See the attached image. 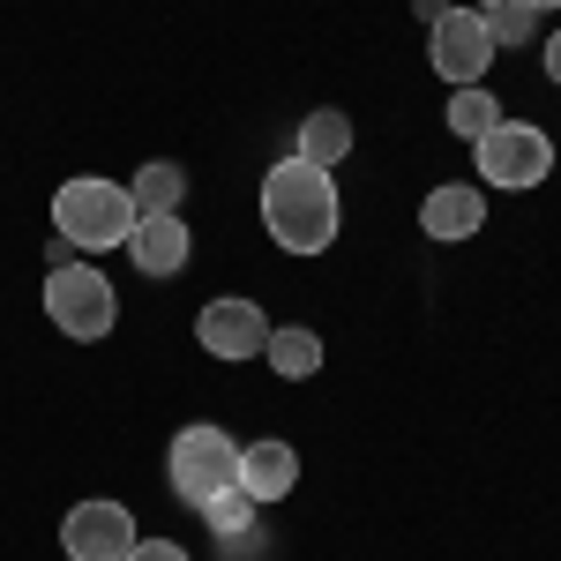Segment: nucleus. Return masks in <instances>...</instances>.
Returning a JSON list of instances; mask_svg holds the SVG:
<instances>
[{"label":"nucleus","instance_id":"20e7f679","mask_svg":"<svg viewBox=\"0 0 561 561\" xmlns=\"http://www.w3.org/2000/svg\"><path fill=\"white\" fill-rule=\"evenodd\" d=\"M165 465H173V494L180 502H210L217 486L240 479V449H232L225 427H180L173 449H165Z\"/></svg>","mask_w":561,"mask_h":561},{"label":"nucleus","instance_id":"412c9836","mask_svg":"<svg viewBox=\"0 0 561 561\" xmlns=\"http://www.w3.org/2000/svg\"><path fill=\"white\" fill-rule=\"evenodd\" d=\"M531 8H561V0H531Z\"/></svg>","mask_w":561,"mask_h":561},{"label":"nucleus","instance_id":"9d476101","mask_svg":"<svg viewBox=\"0 0 561 561\" xmlns=\"http://www.w3.org/2000/svg\"><path fill=\"white\" fill-rule=\"evenodd\" d=\"M240 486H248L255 502H285V494L300 486L293 442H248V449H240Z\"/></svg>","mask_w":561,"mask_h":561},{"label":"nucleus","instance_id":"39448f33","mask_svg":"<svg viewBox=\"0 0 561 561\" xmlns=\"http://www.w3.org/2000/svg\"><path fill=\"white\" fill-rule=\"evenodd\" d=\"M547 173H554V142L539 128L494 121V128L479 135V180H486V187H539Z\"/></svg>","mask_w":561,"mask_h":561},{"label":"nucleus","instance_id":"f257e3e1","mask_svg":"<svg viewBox=\"0 0 561 561\" xmlns=\"http://www.w3.org/2000/svg\"><path fill=\"white\" fill-rule=\"evenodd\" d=\"M262 225H270V240L285 255H322L337 240V187H330V173L307 165V158L270 165L262 173Z\"/></svg>","mask_w":561,"mask_h":561},{"label":"nucleus","instance_id":"4468645a","mask_svg":"<svg viewBox=\"0 0 561 561\" xmlns=\"http://www.w3.org/2000/svg\"><path fill=\"white\" fill-rule=\"evenodd\" d=\"M262 359H270L285 382H300V375H314V367H322V337H314V330H300V322H293V330H270Z\"/></svg>","mask_w":561,"mask_h":561},{"label":"nucleus","instance_id":"6e6552de","mask_svg":"<svg viewBox=\"0 0 561 561\" xmlns=\"http://www.w3.org/2000/svg\"><path fill=\"white\" fill-rule=\"evenodd\" d=\"M195 345L210 352V359H255L270 345V322H262L255 300H210L195 314Z\"/></svg>","mask_w":561,"mask_h":561},{"label":"nucleus","instance_id":"f8f14e48","mask_svg":"<svg viewBox=\"0 0 561 561\" xmlns=\"http://www.w3.org/2000/svg\"><path fill=\"white\" fill-rule=\"evenodd\" d=\"M128 203H135V217H180V203H187V173H180L173 158H150V165L128 180Z\"/></svg>","mask_w":561,"mask_h":561},{"label":"nucleus","instance_id":"a211bd4d","mask_svg":"<svg viewBox=\"0 0 561 561\" xmlns=\"http://www.w3.org/2000/svg\"><path fill=\"white\" fill-rule=\"evenodd\" d=\"M128 561H187V554H180V539H135Z\"/></svg>","mask_w":561,"mask_h":561},{"label":"nucleus","instance_id":"2eb2a0df","mask_svg":"<svg viewBox=\"0 0 561 561\" xmlns=\"http://www.w3.org/2000/svg\"><path fill=\"white\" fill-rule=\"evenodd\" d=\"M195 510H203V524H210L217 539H240V531H255V494H248V486H240V479H232V486H217L210 502H195Z\"/></svg>","mask_w":561,"mask_h":561},{"label":"nucleus","instance_id":"f03ea898","mask_svg":"<svg viewBox=\"0 0 561 561\" xmlns=\"http://www.w3.org/2000/svg\"><path fill=\"white\" fill-rule=\"evenodd\" d=\"M53 225H60L68 248L98 255V248H121L135 232V203H128L121 180H68V187L53 195Z\"/></svg>","mask_w":561,"mask_h":561},{"label":"nucleus","instance_id":"1a4fd4ad","mask_svg":"<svg viewBox=\"0 0 561 561\" xmlns=\"http://www.w3.org/2000/svg\"><path fill=\"white\" fill-rule=\"evenodd\" d=\"M128 255H135L142 277H180L187 255H195V240H187V225H180V217H135Z\"/></svg>","mask_w":561,"mask_h":561},{"label":"nucleus","instance_id":"6ab92c4d","mask_svg":"<svg viewBox=\"0 0 561 561\" xmlns=\"http://www.w3.org/2000/svg\"><path fill=\"white\" fill-rule=\"evenodd\" d=\"M442 15H449V0H420V23H427V31L442 23Z\"/></svg>","mask_w":561,"mask_h":561},{"label":"nucleus","instance_id":"dca6fc26","mask_svg":"<svg viewBox=\"0 0 561 561\" xmlns=\"http://www.w3.org/2000/svg\"><path fill=\"white\" fill-rule=\"evenodd\" d=\"M494 121H502V98H494L486 83H465L457 98H449V135H465V142H479V135L494 128Z\"/></svg>","mask_w":561,"mask_h":561},{"label":"nucleus","instance_id":"aec40b11","mask_svg":"<svg viewBox=\"0 0 561 561\" xmlns=\"http://www.w3.org/2000/svg\"><path fill=\"white\" fill-rule=\"evenodd\" d=\"M547 76H554V83H561V31H554V38H547Z\"/></svg>","mask_w":561,"mask_h":561},{"label":"nucleus","instance_id":"4be33fe9","mask_svg":"<svg viewBox=\"0 0 561 561\" xmlns=\"http://www.w3.org/2000/svg\"><path fill=\"white\" fill-rule=\"evenodd\" d=\"M472 8H494V0H472Z\"/></svg>","mask_w":561,"mask_h":561},{"label":"nucleus","instance_id":"423d86ee","mask_svg":"<svg viewBox=\"0 0 561 561\" xmlns=\"http://www.w3.org/2000/svg\"><path fill=\"white\" fill-rule=\"evenodd\" d=\"M434 76L442 83H486V60H494V38H486V8H449L434 23V45H427Z\"/></svg>","mask_w":561,"mask_h":561},{"label":"nucleus","instance_id":"7ed1b4c3","mask_svg":"<svg viewBox=\"0 0 561 561\" xmlns=\"http://www.w3.org/2000/svg\"><path fill=\"white\" fill-rule=\"evenodd\" d=\"M45 314H53L60 337H76V345L113 337V322H121L113 277H98L90 262H53V277H45Z\"/></svg>","mask_w":561,"mask_h":561},{"label":"nucleus","instance_id":"0eeeda50","mask_svg":"<svg viewBox=\"0 0 561 561\" xmlns=\"http://www.w3.org/2000/svg\"><path fill=\"white\" fill-rule=\"evenodd\" d=\"M60 547H68V561H128L135 517L121 502H76L68 524H60Z\"/></svg>","mask_w":561,"mask_h":561},{"label":"nucleus","instance_id":"f3484780","mask_svg":"<svg viewBox=\"0 0 561 561\" xmlns=\"http://www.w3.org/2000/svg\"><path fill=\"white\" fill-rule=\"evenodd\" d=\"M486 38H494V53H502V45H531L539 38V8H531V0H494V8H486Z\"/></svg>","mask_w":561,"mask_h":561},{"label":"nucleus","instance_id":"ddd939ff","mask_svg":"<svg viewBox=\"0 0 561 561\" xmlns=\"http://www.w3.org/2000/svg\"><path fill=\"white\" fill-rule=\"evenodd\" d=\"M293 158L322 165V173H330V165H345V158H352V121H345V113H330V105H322V113H307L300 135H293Z\"/></svg>","mask_w":561,"mask_h":561},{"label":"nucleus","instance_id":"9b49d317","mask_svg":"<svg viewBox=\"0 0 561 561\" xmlns=\"http://www.w3.org/2000/svg\"><path fill=\"white\" fill-rule=\"evenodd\" d=\"M420 225H427L434 240H472L479 225H486V195L465 187V180H449V187H434V195H427Z\"/></svg>","mask_w":561,"mask_h":561}]
</instances>
